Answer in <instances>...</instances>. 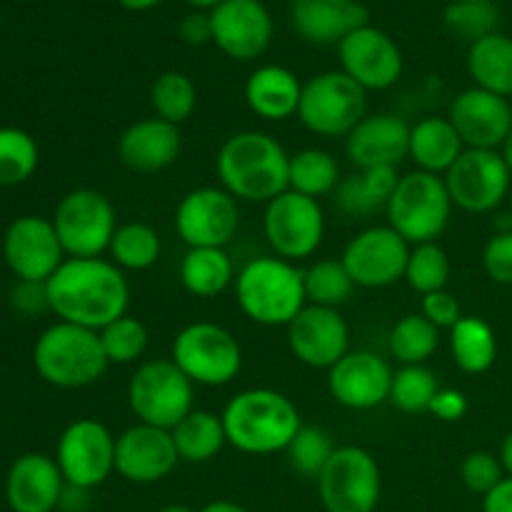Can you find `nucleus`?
Listing matches in <instances>:
<instances>
[{"instance_id":"a211bd4d","label":"nucleus","mask_w":512,"mask_h":512,"mask_svg":"<svg viewBox=\"0 0 512 512\" xmlns=\"http://www.w3.org/2000/svg\"><path fill=\"white\" fill-rule=\"evenodd\" d=\"M288 348L298 363L330 370L350 353V328L340 310L305 305L288 325Z\"/></svg>"},{"instance_id":"bb28decb","label":"nucleus","mask_w":512,"mask_h":512,"mask_svg":"<svg viewBox=\"0 0 512 512\" xmlns=\"http://www.w3.org/2000/svg\"><path fill=\"white\" fill-rule=\"evenodd\" d=\"M183 135L178 125L160 118H143L128 125L118 138V158L135 173H160L178 160Z\"/></svg>"},{"instance_id":"37998d69","label":"nucleus","mask_w":512,"mask_h":512,"mask_svg":"<svg viewBox=\"0 0 512 512\" xmlns=\"http://www.w3.org/2000/svg\"><path fill=\"white\" fill-rule=\"evenodd\" d=\"M403 280L420 295L445 290L450 280V258L443 245H438V240L413 245Z\"/></svg>"},{"instance_id":"e2e57ef3","label":"nucleus","mask_w":512,"mask_h":512,"mask_svg":"<svg viewBox=\"0 0 512 512\" xmlns=\"http://www.w3.org/2000/svg\"><path fill=\"white\" fill-rule=\"evenodd\" d=\"M373 512H378V510H373Z\"/></svg>"},{"instance_id":"7c9ffc66","label":"nucleus","mask_w":512,"mask_h":512,"mask_svg":"<svg viewBox=\"0 0 512 512\" xmlns=\"http://www.w3.org/2000/svg\"><path fill=\"white\" fill-rule=\"evenodd\" d=\"M468 73L475 80V88L488 93L512 95V38L503 33L485 35L470 43Z\"/></svg>"},{"instance_id":"2eb2a0df","label":"nucleus","mask_w":512,"mask_h":512,"mask_svg":"<svg viewBox=\"0 0 512 512\" xmlns=\"http://www.w3.org/2000/svg\"><path fill=\"white\" fill-rule=\"evenodd\" d=\"M410 248L390 225H373L350 238L340 260L358 288H388L405 278Z\"/></svg>"},{"instance_id":"c9c22d12","label":"nucleus","mask_w":512,"mask_h":512,"mask_svg":"<svg viewBox=\"0 0 512 512\" xmlns=\"http://www.w3.org/2000/svg\"><path fill=\"white\" fill-rule=\"evenodd\" d=\"M160 250H163V243H160V235L153 225L123 223L115 230L108 253L110 260H113L123 273L125 270L140 273V270H148L158 263Z\"/></svg>"},{"instance_id":"58836bf2","label":"nucleus","mask_w":512,"mask_h":512,"mask_svg":"<svg viewBox=\"0 0 512 512\" xmlns=\"http://www.w3.org/2000/svg\"><path fill=\"white\" fill-rule=\"evenodd\" d=\"M303 285L308 305H323V308H335L345 305L358 285L353 283L350 273L345 270L343 260L325 258L303 270Z\"/></svg>"},{"instance_id":"72a5a7b5","label":"nucleus","mask_w":512,"mask_h":512,"mask_svg":"<svg viewBox=\"0 0 512 512\" xmlns=\"http://www.w3.org/2000/svg\"><path fill=\"white\" fill-rule=\"evenodd\" d=\"M450 353L455 365L468 375L488 373L498 358V338L483 318H460L450 328Z\"/></svg>"},{"instance_id":"1a4fd4ad","label":"nucleus","mask_w":512,"mask_h":512,"mask_svg":"<svg viewBox=\"0 0 512 512\" xmlns=\"http://www.w3.org/2000/svg\"><path fill=\"white\" fill-rule=\"evenodd\" d=\"M368 115V90L343 70H328L303 83L298 118L320 138H348Z\"/></svg>"},{"instance_id":"cd10ccee","label":"nucleus","mask_w":512,"mask_h":512,"mask_svg":"<svg viewBox=\"0 0 512 512\" xmlns=\"http://www.w3.org/2000/svg\"><path fill=\"white\" fill-rule=\"evenodd\" d=\"M303 83L283 65H260L245 83V103L263 120H288L298 115Z\"/></svg>"},{"instance_id":"dca6fc26","label":"nucleus","mask_w":512,"mask_h":512,"mask_svg":"<svg viewBox=\"0 0 512 512\" xmlns=\"http://www.w3.org/2000/svg\"><path fill=\"white\" fill-rule=\"evenodd\" d=\"M238 228L240 205L225 188L190 190L175 210V230L188 248H225Z\"/></svg>"},{"instance_id":"4d7b16f0","label":"nucleus","mask_w":512,"mask_h":512,"mask_svg":"<svg viewBox=\"0 0 512 512\" xmlns=\"http://www.w3.org/2000/svg\"><path fill=\"white\" fill-rule=\"evenodd\" d=\"M500 463H503V470L512 478V430L508 438L503 440V448H500Z\"/></svg>"},{"instance_id":"4be33fe9","label":"nucleus","mask_w":512,"mask_h":512,"mask_svg":"<svg viewBox=\"0 0 512 512\" xmlns=\"http://www.w3.org/2000/svg\"><path fill=\"white\" fill-rule=\"evenodd\" d=\"M395 370L370 350H350L328 370V390L348 410H373L390 400Z\"/></svg>"},{"instance_id":"b1692460","label":"nucleus","mask_w":512,"mask_h":512,"mask_svg":"<svg viewBox=\"0 0 512 512\" xmlns=\"http://www.w3.org/2000/svg\"><path fill=\"white\" fill-rule=\"evenodd\" d=\"M65 483L55 458L25 453L15 458L5 478V500L13 512H53L60 508Z\"/></svg>"},{"instance_id":"6e6d98bb","label":"nucleus","mask_w":512,"mask_h":512,"mask_svg":"<svg viewBox=\"0 0 512 512\" xmlns=\"http://www.w3.org/2000/svg\"><path fill=\"white\" fill-rule=\"evenodd\" d=\"M125 10H133V13H143V10L158 8L163 0H118Z\"/></svg>"},{"instance_id":"f704fd0d","label":"nucleus","mask_w":512,"mask_h":512,"mask_svg":"<svg viewBox=\"0 0 512 512\" xmlns=\"http://www.w3.org/2000/svg\"><path fill=\"white\" fill-rule=\"evenodd\" d=\"M340 185V165L328 150L303 148L290 155V188L300 195L320 200Z\"/></svg>"},{"instance_id":"412c9836","label":"nucleus","mask_w":512,"mask_h":512,"mask_svg":"<svg viewBox=\"0 0 512 512\" xmlns=\"http://www.w3.org/2000/svg\"><path fill=\"white\" fill-rule=\"evenodd\" d=\"M178 463L170 430L138 423L115 438V473L128 483H158L168 478Z\"/></svg>"},{"instance_id":"f8f14e48","label":"nucleus","mask_w":512,"mask_h":512,"mask_svg":"<svg viewBox=\"0 0 512 512\" xmlns=\"http://www.w3.org/2000/svg\"><path fill=\"white\" fill-rule=\"evenodd\" d=\"M263 233L278 258L298 263L323 243L325 213L315 198L285 190L265 205Z\"/></svg>"},{"instance_id":"e433bc0d","label":"nucleus","mask_w":512,"mask_h":512,"mask_svg":"<svg viewBox=\"0 0 512 512\" xmlns=\"http://www.w3.org/2000/svg\"><path fill=\"white\" fill-rule=\"evenodd\" d=\"M440 343V330L423 313H410L400 318L390 330V355L400 365H425L435 355Z\"/></svg>"},{"instance_id":"603ef678","label":"nucleus","mask_w":512,"mask_h":512,"mask_svg":"<svg viewBox=\"0 0 512 512\" xmlns=\"http://www.w3.org/2000/svg\"><path fill=\"white\" fill-rule=\"evenodd\" d=\"M430 413L443 423H458L468 413V398L455 388H440L433 405H430Z\"/></svg>"},{"instance_id":"f257e3e1","label":"nucleus","mask_w":512,"mask_h":512,"mask_svg":"<svg viewBox=\"0 0 512 512\" xmlns=\"http://www.w3.org/2000/svg\"><path fill=\"white\" fill-rule=\"evenodd\" d=\"M45 288L50 313L63 323L103 330L108 323L128 315L130 285L113 260L65 258Z\"/></svg>"},{"instance_id":"2f4dec72","label":"nucleus","mask_w":512,"mask_h":512,"mask_svg":"<svg viewBox=\"0 0 512 512\" xmlns=\"http://www.w3.org/2000/svg\"><path fill=\"white\" fill-rule=\"evenodd\" d=\"M180 285L195 298H215L235 283V268L225 248H188L180 260Z\"/></svg>"},{"instance_id":"8fccbe9b","label":"nucleus","mask_w":512,"mask_h":512,"mask_svg":"<svg viewBox=\"0 0 512 512\" xmlns=\"http://www.w3.org/2000/svg\"><path fill=\"white\" fill-rule=\"evenodd\" d=\"M13 308L23 315H38L43 313V310H50L48 288H45V283L18 280V285L13 288Z\"/></svg>"},{"instance_id":"052dcab7","label":"nucleus","mask_w":512,"mask_h":512,"mask_svg":"<svg viewBox=\"0 0 512 512\" xmlns=\"http://www.w3.org/2000/svg\"><path fill=\"white\" fill-rule=\"evenodd\" d=\"M158 512H195V510L188 508V505H165V508Z\"/></svg>"},{"instance_id":"5701e85b","label":"nucleus","mask_w":512,"mask_h":512,"mask_svg":"<svg viewBox=\"0 0 512 512\" xmlns=\"http://www.w3.org/2000/svg\"><path fill=\"white\" fill-rule=\"evenodd\" d=\"M450 123L458 130L465 148L498 150L512 128L508 98L483 88H468L450 105Z\"/></svg>"},{"instance_id":"de8ad7c7","label":"nucleus","mask_w":512,"mask_h":512,"mask_svg":"<svg viewBox=\"0 0 512 512\" xmlns=\"http://www.w3.org/2000/svg\"><path fill=\"white\" fill-rule=\"evenodd\" d=\"M483 268L495 283L512 285V230L493 235L483 250Z\"/></svg>"},{"instance_id":"864d4df0","label":"nucleus","mask_w":512,"mask_h":512,"mask_svg":"<svg viewBox=\"0 0 512 512\" xmlns=\"http://www.w3.org/2000/svg\"><path fill=\"white\" fill-rule=\"evenodd\" d=\"M483 512H512V478L500 480L483 498Z\"/></svg>"},{"instance_id":"c03bdc74","label":"nucleus","mask_w":512,"mask_h":512,"mask_svg":"<svg viewBox=\"0 0 512 512\" xmlns=\"http://www.w3.org/2000/svg\"><path fill=\"white\" fill-rule=\"evenodd\" d=\"M445 25L458 38L475 40L498 33L500 10L493 0H453L443 13Z\"/></svg>"},{"instance_id":"6e6552de","label":"nucleus","mask_w":512,"mask_h":512,"mask_svg":"<svg viewBox=\"0 0 512 512\" xmlns=\"http://www.w3.org/2000/svg\"><path fill=\"white\" fill-rule=\"evenodd\" d=\"M195 385L170 358L138 365L128 383V405L138 423L173 430L193 413Z\"/></svg>"},{"instance_id":"9d476101","label":"nucleus","mask_w":512,"mask_h":512,"mask_svg":"<svg viewBox=\"0 0 512 512\" xmlns=\"http://www.w3.org/2000/svg\"><path fill=\"white\" fill-rule=\"evenodd\" d=\"M53 225L68 258H100L110 250L118 218L100 190L75 188L55 205Z\"/></svg>"},{"instance_id":"f3484780","label":"nucleus","mask_w":512,"mask_h":512,"mask_svg":"<svg viewBox=\"0 0 512 512\" xmlns=\"http://www.w3.org/2000/svg\"><path fill=\"white\" fill-rule=\"evenodd\" d=\"M3 258L10 273L28 283H48L65 263V250L53 220L43 215H20L3 235Z\"/></svg>"},{"instance_id":"39448f33","label":"nucleus","mask_w":512,"mask_h":512,"mask_svg":"<svg viewBox=\"0 0 512 512\" xmlns=\"http://www.w3.org/2000/svg\"><path fill=\"white\" fill-rule=\"evenodd\" d=\"M33 365L48 385L80 390L98 383L110 363L98 330L58 320L35 340Z\"/></svg>"},{"instance_id":"3c124183","label":"nucleus","mask_w":512,"mask_h":512,"mask_svg":"<svg viewBox=\"0 0 512 512\" xmlns=\"http://www.w3.org/2000/svg\"><path fill=\"white\" fill-rule=\"evenodd\" d=\"M178 35L183 43L195 45V48L213 43V20H210L208 10H193L185 15L178 25Z\"/></svg>"},{"instance_id":"6ab92c4d","label":"nucleus","mask_w":512,"mask_h":512,"mask_svg":"<svg viewBox=\"0 0 512 512\" xmlns=\"http://www.w3.org/2000/svg\"><path fill=\"white\" fill-rule=\"evenodd\" d=\"M343 73L363 90H388L403 75V53L398 43L373 25L353 30L338 45Z\"/></svg>"},{"instance_id":"aec40b11","label":"nucleus","mask_w":512,"mask_h":512,"mask_svg":"<svg viewBox=\"0 0 512 512\" xmlns=\"http://www.w3.org/2000/svg\"><path fill=\"white\" fill-rule=\"evenodd\" d=\"M213 43L228 58L250 63L270 48L273 18L260 0H223L210 10Z\"/></svg>"},{"instance_id":"ddd939ff","label":"nucleus","mask_w":512,"mask_h":512,"mask_svg":"<svg viewBox=\"0 0 512 512\" xmlns=\"http://www.w3.org/2000/svg\"><path fill=\"white\" fill-rule=\"evenodd\" d=\"M55 463L70 488H98L115 473V435L100 420H73L60 435Z\"/></svg>"},{"instance_id":"09e8293b","label":"nucleus","mask_w":512,"mask_h":512,"mask_svg":"<svg viewBox=\"0 0 512 512\" xmlns=\"http://www.w3.org/2000/svg\"><path fill=\"white\" fill-rule=\"evenodd\" d=\"M420 313L430 320L438 330L453 328L460 318H463V310H460L458 298L448 290H435V293L423 295V305H420Z\"/></svg>"},{"instance_id":"4c0bfd02","label":"nucleus","mask_w":512,"mask_h":512,"mask_svg":"<svg viewBox=\"0 0 512 512\" xmlns=\"http://www.w3.org/2000/svg\"><path fill=\"white\" fill-rule=\"evenodd\" d=\"M150 105H153L155 118L168 120L180 128V123H185L195 113L198 88L190 75L180 73V70H165L150 88Z\"/></svg>"},{"instance_id":"ea45409f","label":"nucleus","mask_w":512,"mask_h":512,"mask_svg":"<svg viewBox=\"0 0 512 512\" xmlns=\"http://www.w3.org/2000/svg\"><path fill=\"white\" fill-rule=\"evenodd\" d=\"M440 393L438 375L428 365H403L395 370L390 385V403L410 415L430 413L435 395Z\"/></svg>"},{"instance_id":"9b49d317","label":"nucleus","mask_w":512,"mask_h":512,"mask_svg":"<svg viewBox=\"0 0 512 512\" xmlns=\"http://www.w3.org/2000/svg\"><path fill=\"white\" fill-rule=\"evenodd\" d=\"M383 493V475L373 455L358 445H343L333 453L318 478V495L325 512H373Z\"/></svg>"},{"instance_id":"5fc2aeb1","label":"nucleus","mask_w":512,"mask_h":512,"mask_svg":"<svg viewBox=\"0 0 512 512\" xmlns=\"http://www.w3.org/2000/svg\"><path fill=\"white\" fill-rule=\"evenodd\" d=\"M200 512H250V510L243 508V505L233 503V500H213V503L205 505Z\"/></svg>"},{"instance_id":"423d86ee","label":"nucleus","mask_w":512,"mask_h":512,"mask_svg":"<svg viewBox=\"0 0 512 512\" xmlns=\"http://www.w3.org/2000/svg\"><path fill=\"white\" fill-rule=\"evenodd\" d=\"M453 208L455 205L440 175L413 170L400 178L385 215L395 233L403 235L410 245H420L435 243L443 235Z\"/></svg>"},{"instance_id":"a19ab883","label":"nucleus","mask_w":512,"mask_h":512,"mask_svg":"<svg viewBox=\"0 0 512 512\" xmlns=\"http://www.w3.org/2000/svg\"><path fill=\"white\" fill-rule=\"evenodd\" d=\"M38 160L33 135L20 128H0V188H13L33 178Z\"/></svg>"},{"instance_id":"4468645a","label":"nucleus","mask_w":512,"mask_h":512,"mask_svg":"<svg viewBox=\"0 0 512 512\" xmlns=\"http://www.w3.org/2000/svg\"><path fill=\"white\" fill-rule=\"evenodd\" d=\"M510 175L512 170L500 150L465 148L443 180L455 208L465 213H490L508 195Z\"/></svg>"},{"instance_id":"bf43d9fd","label":"nucleus","mask_w":512,"mask_h":512,"mask_svg":"<svg viewBox=\"0 0 512 512\" xmlns=\"http://www.w3.org/2000/svg\"><path fill=\"white\" fill-rule=\"evenodd\" d=\"M188 3L193 5L195 10H208V13H210V10L218 8V5L223 3V0H188Z\"/></svg>"},{"instance_id":"680f3d73","label":"nucleus","mask_w":512,"mask_h":512,"mask_svg":"<svg viewBox=\"0 0 512 512\" xmlns=\"http://www.w3.org/2000/svg\"><path fill=\"white\" fill-rule=\"evenodd\" d=\"M510 223H512V215H510Z\"/></svg>"},{"instance_id":"393cba45","label":"nucleus","mask_w":512,"mask_h":512,"mask_svg":"<svg viewBox=\"0 0 512 512\" xmlns=\"http://www.w3.org/2000/svg\"><path fill=\"white\" fill-rule=\"evenodd\" d=\"M410 150V125L400 115H365L345 138V153L358 170L398 168Z\"/></svg>"},{"instance_id":"473e14b6","label":"nucleus","mask_w":512,"mask_h":512,"mask_svg":"<svg viewBox=\"0 0 512 512\" xmlns=\"http://www.w3.org/2000/svg\"><path fill=\"white\" fill-rule=\"evenodd\" d=\"M170 433L183 463H210L228 445L223 418L210 410H193Z\"/></svg>"},{"instance_id":"49530a36","label":"nucleus","mask_w":512,"mask_h":512,"mask_svg":"<svg viewBox=\"0 0 512 512\" xmlns=\"http://www.w3.org/2000/svg\"><path fill=\"white\" fill-rule=\"evenodd\" d=\"M505 470L500 458H495L488 450H475V453L465 455V460L460 463V480H463L465 488L475 495H488L500 480L505 478Z\"/></svg>"},{"instance_id":"20e7f679","label":"nucleus","mask_w":512,"mask_h":512,"mask_svg":"<svg viewBox=\"0 0 512 512\" xmlns=\"http://www.w3.org/2000/svg\"><path fill=\"white\" fill-rule=\"evenodd\" d=\"M235 298L245 318L265 328H288L308 305L303 270L278 255H263L243 265L235 278Z\"/></svg>"},{"instance_id":"79ce46f5","label":"nucleus","mask_w":512,"mask_h":512,"mask_svg":"<svg viewBox=\"0 0 512 512\" xmlns=\"http://www.w3.org/2000/svg\"><path fill=\"white\" fill-rule=\"evenodd\" d=\"M335 450L338 448L328 430L318 428V425H303L285 453H288V463L295 473L318 483Z\"/></svg>"},{"instance_id":"c85d7f7f","label":"nucleus","mask_w":512,"mask_h":512,"mask_svg":"<svg viewBox=\"0 0 512 512\" xmlns=\"http://www.w3.org/2000/svg\"><path fill=\"white\" fill-rule=\"evenodd\" d=\"M463 150L465 143L460 140L458 130L450 123V118L428 115V118L410 125L408 158H413V163L423 173H433L443 178L453 168L455 160L463 155Z\"/></svg>"},{"instance_id":"7ed1b4c3","label":"nucleus","mask_w":512,"mask_h":512,"mask_svg":"<svg viewBox=\"0 0 512 512\" xmlns=\"http://www.w3.org/2000/svg\"><path fill=\"white\" fill-rule=\"evenodd\" d=\"M220 418L228 445L245 455L285 453L303 428L293 400L270 388L243 390L230 398Z\"/></svg>"},{"instance_id":"f03ea898","label":"nucleus","mask_w":512,"mask_h":512,"mask_svg":"<svg viewBox=\"0 0 512 512\" xmlns=\"http://www.w3.org/2000/svg\"><path fill=\"white\" fill-rule=\"evenodd\" d=\"M220 188L235 200L265 203L290 188V155L263 130H240L218 150Z\"/></svg>"},{"instance_id":"c756f323","label":"nucleus","mask_w":512,"mask_h":512,"mask_svg":"<svg viewBox=\"0 0 512 512\" xmlns=\"http://www.w3.org/2000/svg\"><path fill=\"white\" fill-rule=\"evenodd\" d=\"M398 183V168L358 170L340 180L335 188V203L350 218H370L388 208Z\"/></svg>"},{"instance_id":"a18cd8bd","label":"nucleus","mask_w":512,"mask_h":512,"mask_svg":"<svg viewBox=\"0 0 512 512\" xmlns=\"http://www.w3.org/2000/svg\"><path fill=\"white\" fill-rule=\"evenodd\" d=\"M98 335L110 365H130L148 350V328L133 315L113 320Z\"/></svg>"},{"instance_id":"13d9d810","label":"nucleus","mask_w":512,"mask_h":512,"mask_svg":"<svg viewBox=\"0 0 512 512\" xmlns=\"http://www.w3.org/2000/svg\"><path fill=\"white\" fill-rule=\"evenodd\" d=\"M500 155H503V160L508 163V168L512 170V128H510L508 138H505V143L500 145Z\"/></svg>"},{"instance_id":"a878e982","label":"nucleus","mask_w":512,"mask_h":512,"mask_svg":"<svg viewBox=\"0 0 512 512\" xmlns=\"http://www.w3.org/2000/svg\"><path fill=\"white\" fill-rule=\"evenodd\" d=\"M290 23L305 43L340 45L368 25V10L360 0H290Z\"/></svg>"},{"instance_id":"0eeeda50","label":"nucleus","mask_w":512,"mask_h":512,"mask_svg":"<svg viewBox=\"0 0 512 512\" xmlns=\"http://www.w3.org/2000/svg\"><path fill=\"white\" fill-rule=\"evenodd\" d=\"M170 360L193 380V385L223 388L243 370V348L223 325L198 320L175 335Z\"/></svg>"}]
</instances>
